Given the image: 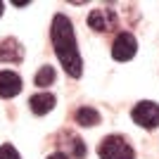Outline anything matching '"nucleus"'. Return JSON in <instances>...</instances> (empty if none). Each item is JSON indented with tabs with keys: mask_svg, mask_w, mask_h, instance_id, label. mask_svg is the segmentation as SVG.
I'll list each match as a JSON object with an SVG mask.
<instances>
[{
	"mask_svg": "<svg viewBox=\"0 0 159 159\" xmlns=\"http://www.w3.org/2000/svg\"><path fill=\"white\" fill-rule=\"evenodd\" d=\"M138 52V40L131 31H121L112 43V57L116 62H128Z\"/></svg>",
	"mask_w": 159,
	"mask_h": 159,
	"instance_id": "39448f33",
	"label": "nucleus"
},
{
	"mask_svg": "<svg viewBox=\"0 0 159 159\" xmlns=\"http://www.w3.org/2000/svg\"><path fill=\"white\" fill-rule=\"evenodd\" d=\"M24 60V45L17 38H5L0 40V62L5 64H19Z\"/></svg>",
	"mask_w": 159,
	"mask_h": 159,
	"instance_id": "423d86ee",
	"label": "nucleus"
},
{
	"mask_svg": "<svg viewBox=\"0 0 159 159\" xmlns=\"http://www.w3.org/2000/svg\"><path fill=\"white\" fill-rule=\"evenodd\" d=\"M55 102H57V98L52 93H36L29 98V107H31V112L36 116H45L48 112H52Z\"/></svg>",
	"mask_w": 159,
	"mask_h": 159,
	"instance_id": "6e6552de",
	"label": "nucleus"
},
{
	"mask_svg": "<svg viewBox=\"0 0 159 159\" xmlns=\"http://www.w3.org/2000/svg\"><path fill=\"white\" fill-rule=\"evenodd\" d=\"M131 119L138 124L140 128H147V131H154L159 126V105L152 100H140L138 105L133 107Z\"/></svg>",
	"mask_w": 159,
	"mask_h": 159,
	"instance_id": "7ed1b4c3",
	"label": "nucleus"
},
{
	"mask_svg": "<svg viewBox=\"0 0 159 159\" xmlns=\"http://www.w3.org/2000/svg\"><path fill=\"white\" fill-rule=\"evenodd\" d=\"M74 119H76V124L79 126H98L100 121H102V116H100V112L95 109V107H88V105H83V107H79L76 109V114H74Z\"/></svg>",
	"mask_w": 159,
	"mask_h": 159,
	"instance_id": "1a4fd4ad",
	"label": "nucleus"
},
{
	"mask_svg": "<svg viewBox=\"0 0 159 159\" xmlns=\"http://www.w3.org/2000/svg\"><path fill=\"white\" fill-rule=\"evenodd\" d=\"M45 159H69V157H66L64 152H52V154H48Z\"/></svg>",
	"mask_w": 159,
	"mask_h": 159,
	"instance_id": "ddd939ff",
	"label": "nucleus"
},
{
	"mask_svg": "<svg viewBox=\"0 0 159 159\" xmlns=\"http://www.w3.org/2000/svg\"><path fill=\"white\" fill-rule=\"evenodd\" d=\"M2 10H5V5H2V2H0V17H2Z\"/></svg>",
	"mask_w": 159,
	"mask_h": 159,
	"instance_id": "2eb2a0df",
	"label": "nucleus"
},
{
	"mask_svg": "<svg viewBox=\"0 0 159 159\" xmlns=\"http://www.w3.org/2000/svg\"><path fill=\"white\" fill-rule=\"evenodd\" d=\"M50 38H52V48L60 64L64 66V71L71 79H81L83 76V57L76 45V33H74V24L69 21L66 14H55L52 26H50Z\"/></svg>",
	"mask_w": 159,
	"mask_h": 159,
	"instance_id": "f257e3e1",
	"label": "nucleus"
},
{
	"mask_svg": "<svg viewBox=\"0 0 159 159\" xmlns=\"http://www.w3.org/2000/svg\"><path fill=\"white\" fill-rule=\"evenodd\" d=\"M19 93H21V76L10 71V69H2L0 71V98L10 100Z\"/></svg>",
	"mask_w": 159,
	"mask_h": 159,
	"instance_id": "0eeeda50",
	"label": "nucleus"
},
{
	"mask_svg": "<svg viewBox=\"0 0 159 159\" xmlns=\"http://www.w3.org/2000/svg\"><path fill=\"white\" fill-rule=\"evenodd\" d=\"M86 21L93 31L109 33V31H114V29L119 26V14H116V10H112V7H98V10H93V12L88 14Z\"/></svg>",
	"mask_w": 159,
	"mask_h": 159,
	"instance_id": "20e7f679",
	"label": "nucleus"
},
{
	"mask_svg": "<svg viewBox=\"0 0 159 159\" xmlns=\"http://www.w3.org/2000/svg\"><path fill=\"white\" fill-rule=\"evenodd\" d=\"M55 79H57V74H55V66H50V64H45V66H40L38 69V74H36V86L38 88H48V86H52L55 83Z\"/></svg>",
	"mask_w": 159,
	"mask_h": 159,
	"instance_id": "9b49d317",
	"label": "nucleus"
},
{
	"mask_svg": "<svg viewBox=\"0 0 159 159\" xmlns=\"http://www.w3.org/2000/svg\"><path fill=\"white\" fill-rule=\"evenodd\" d=\"M100 159H135V150L124 135H105L98 145Z\"/></svg>",
	"mask_w": 159,
	"mask_h": 159,
	"instance_id": "f03ea898",
	"label": "nucleus"
},
{
	"mask_svg": "<svg viewBox=\"0 0 159 159\" xmlns=\"http://www.w3.org/2000/svg\"><path fill=\"white\" fill-rule=\"evenodd\" d=\"M14 5H17V7H26L29 0H14Z\"/></svg>",
	"mask_w": 159,
	"mask_h": 159,
	"instance_id": "4468645a",
	"label": "nucleus"
},
{
	"mask_svg": "<svg viewBox=\"0 0 159 159\" xmlns=\"http://www.w3.org/2000/svg\"><path fill=\"white\" fill-rule=\"evenodd\" d=\"M60 140H66V143H60V145L69 147V157H76V159H83L86 157V145H83V140L76 135V133H62Z\"/></svg>",
	"mask_w": 159,
	"mask_h": 159,
	"instance_id": "9d476101",
	"label": "nucleus"
},
{
	"mask_svg": "<svg viewBox=\"0 0 159 159\" xmlns=\"http://www.w3.org/2000/svg\"><path fill=\"white\" fill-rule=\"evenodd\" d=\"M0 159H21L19 152H17V147L10 145V143H5V145L0 147Z\"/></svg>",
	"mask_w": 159,
	"mask_h": 159,
	"instance_id": "f8f14e48",
	"label": "nucleus"
}]
</instances>
